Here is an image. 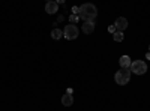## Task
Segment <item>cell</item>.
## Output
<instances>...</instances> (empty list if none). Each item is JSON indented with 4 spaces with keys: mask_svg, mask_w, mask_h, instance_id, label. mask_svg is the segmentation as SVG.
Here are the masks:
<instances>
[{
    "mask_svg": "<svg viewBox=\"0 0 150 111\" xmlns=\"http://www.w3.org/2000/svg\"><path fill=\"white\" fill-rule=\"evenodd\" d=\"M98 15V9L95 5L92 3H84L80 6V18L84 20V23H93L95 24V18Z\"/></svg>",
    "mask_w": 150,
    "mask_h": 111,
    "instance_id": "obj_1",
    "label": "cell"
},
{
    "mask_svg": "<svg viewBox=\"0 0 150 111\" xmlns=\"http://www.w3.org/2000/svg\"><path fill=\"white\" fill-rule=\"evenodd\" d=\"M129 71H131V74L134 72L135 75H143V74L147 72V63L144 60H135V62H132Z\"/></svg>",
    "mask_w": 150,
    "mask_h": 111,
    "instance_id": "obj_2",
    "label": "cell"
},
{
    "mask_svg": "<svg viewBox=\"0 0 150 111\" xmlns=\"http://www.w3.org/2000/svg\"><path fill=\"white\" fill-rule=\"evenodd\" d=\"M114 80H116V83H117L119 86L128 84L129 80H131V71H129V69H120L119 72H116Z\"/></svg>",
    "mask_w": 150,
    "mask_h": 111,
    "instance_id": "obj_3",
    "label": "cell"
},
{
    "mask_svg": "<svg viewBox=\"0 0 150 111\" xmlns=\"http://www.w3.org/2000/svg\"><path fill=\"white\" fill-rule=\"evenodd\" d=\"M63 36H65L68 41L77 39V38H78V29H77V26H74V24H68V26H65V29H63Z\"/></svg>",
    "mask_w": 150,
    "mask_h": 111,
    "instance_id": "obj_4",
    "label": "cell"
},
{
    "mask_svg": "<svg viewBox=\"0 0 150 111\" xmlns=\"http://www.w3.org/2000/svg\"><path fill=\"white\" fill-rule=\"evenodd\" d=\"M114 27H116V30L117 32H125L128 29V20L126 18H123V17H119L117 20H116V23H114Z\"/></svg>",
    "mask_w": 150,
    "mask_h": 111,
    "instance_id": "obj_5",
    "label": "cell"
},
{
    "mask_svg": "<svg viewBox=\"0 0 150 111\" xmlns=\"http://www.w3.org/2000/svg\"><path fill=\"white\" fill-rule=\"evenodd\" d=\"M57 11H59L57 2H47V5H45V12L47 14L54 15V14H57Z\"/></svg>",
    "mask_w": 150,
    "mask_h": 111,
    "instance_id": "obj_6",
    "label": "cell"
},
{
    "mask_svg": "<svg viewBox=\"0 0 150 111\" xmlns=\"http://www.w3.org/2000/svg\"><path fill=\"white\" fill-rule=\"evenodd\" d=\"M119 63H120L122 69H129L131 65H132V60L129 59V56H122V57L119 59Z\"/></svg>",
    "mask_w": 150,
    "mask_h": 111,
    "instance_id": "obj_7",
    "label": "cell"
},
{
    "mask_svg": "<svg viewBox=\"0 0 150 111\" xmlns=\"http://www.w3.org/2000/svg\"><path fill=\"white\" fill-rule=\"evenodd\" d=\"M62 104H63L65 107H71V105L74 104V98H72V95L66 93V95L62 96Z\"/></svg>",
    "mask_w": 150,
    "mask_h": 111,
    "instance_id": "obj_8",
    "label": "cell"
},
{
    "mask_svg": "<svg viewBox=\"0 0 150 111\" xmlns=\"http://www.w3.org/2000/svg\"><path fill=\"white\" fill-rule=\"evenodd\" d=\"M83 32L87 33V35H90L95 32V24L93 23H84L83 24Z\"/></svg>",
    "mask_w": 150,
    "mask_h": 111,
    "instance_id": "obj_9",
    "label": "cell"
},
{
    "mask_svg": "<svg viewBox=\"0 0 150 111\" xmlns=\"http://www.w3.org/2000/svg\"><path fill=\"white\" fill-rule=\"evenodd\" d=\"M62 36H63V32H62L60 29H54V30L51 32V38H53V39H56V41H57V39H60Z\"/></svg>",
    "mask_w": 150,
    "mask_h": 111,
    "instance_id": "obj_10",
    "label": "cell"
},
{
    "mask_svg": "<svg viewBox=\"0 0 150 111\" xmlns=\"http://www.w3.org/2000/svg\"><path fill=\"white\" fill-rule=\"evenodd\" d=\"M112 38H114V41H116V42H122V41H123V38H125V35H123L122 32H116L114 35H112Z\"/></svg>",
    "mask_w": 150,
    "mask_h": 111,
    "instance_id": "obj_11",
    "label": "cell"
},
{
    "mask_svg": "<svg viewBox=\"0 0 150 111\" xmlns=\"http://www.w3.org/2000/svg\"><path fill=\"white\" fill-rule=\"evenodd\" d=\"M78 18H80V15H74V14H72L69 20H71V23H77V21H78Z\"/></svg>",
    "mask_w": 150,
    "mask_h": 111,
    "instance_id": "obj_12",
    "label": "cell"
},
{
    "mask_svg": "<svg viewBox=\"0 0 150 111\" xmlns=\"http://www.w3.org/2000/svg\"><path fill=\"white\" fill-rule=\"evenodd\" d=\"M108 32H110V33H112V35H114V33L117 32V30H116V27H114V24H112V26H110V27H108Z\"/></svg>",
    "mask_w": 150,
    "mask_h": 111,
    "instance_id": "obj_13",
    "label": "cell"
},
{
    "mask_svg": "<svg viewBox=\"0 0 150 111\" xmlns=\"http://www.w3.org/2000/svg\"><path fill=\"white\" fill-rule=\"evenodd\" d=\"M146 57H147V59L150 60V53H147V54H146Z\"/></svg>",
    "mask_w": 150,
    "mask_h": 111,
    "instance_id": "obj_14",
    "label": "cell"
},
{
    "mask_svg": "<svg viewBox=\"0 0 150 111\" xmlns=\"http://www.w3.org/2000/svg\"><path fill=\"white\" fill-rule=\"evenodd\" d=\"M149 53H150V45H149Z\"/></svg>",
    "mask_w": 150,
    "mask_h": 111,
    "instance_id": "obj_15",
    "label": "cell"
}]
</instances>
